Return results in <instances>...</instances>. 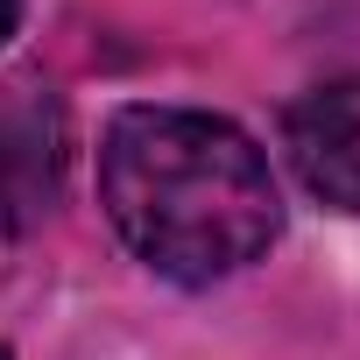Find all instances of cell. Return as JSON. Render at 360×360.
<instances>
[{
    "mask_svg": "<svg viewBox=\"0 0 360 360\" xmlns=\"http://www.w3.org/2000/svg\"><path fill=\"white\" fill-rule=\"evenodd\" d=\"M99 205L169 283H219L283 226L269 155L233 120L191 106H120L106 120Z\"/></svg>",
    "mask_w": 360,
    "mask_h": 360,
    "instance_id": "1",
    "label": "cell"
},
{
    "mask_svg": "<svg viewBox=\"0 0 360 360\" xmlns=\"http://www.w3.org/2000/svg\"><path fill=\"white\" fill-rule=\"evenodd\" d=\"M283 148L311 198L360 212V78H332V85L304 92L283 113Z\"/></svg>",
    "mask_w": 360,
    "mask_h": 360,
    "instance_id": "2",
    "label": "cell"
},
{
    "mask_svg": "<svg viewBox=\"0 0 360 360\" xmlns=\"http://www.w3.org/2000/svg\"><path fill=\"white\" fill-rule=\"evenodd\" d=\"M64 120L36 85H0V226H29L57 198Z\"/></svg>",
    "mask_w": 360,
    "mask_h": 360,
    "instance_id": "3",
    "label": "cell"
},
{
    "mask_svg": "<svg viewBox=\"0 0 360 360\" xmlns=\"http://www.w3.org/2000/svg\"><path fill=\"white\" fill-rule=\"evenodd\" d=\"M15 15H22V0H0V43L15 36Z\"/></svg>",
    "mask_w": 360,
    "mask_h": 360,
    "instance_id": "4",
    "label": "cell"
},
{
    "mask_svg": "<svg viewBox=\"0 0 360 360\" xmlns=\"http://www.w3.org/2000/svg\"><path fill=\"white\" fill-rule=\"evenodd\" d=\"M0 360H8V346H0Z\"/></svg>",
    "mask_w": 360,
    "mask_h": 360,
    "instance_id": "5",
    "label": "cell"
}]
</instances>
